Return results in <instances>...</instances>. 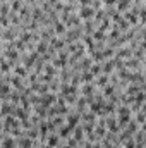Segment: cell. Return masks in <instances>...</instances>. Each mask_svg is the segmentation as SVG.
<instances>
[{"instance_id":"1","label":"cell","mask_w":146,"mask_h":148,"mask_svg":"<svg viewBox=\"0 0 146 148\" xmlns=\"http://www.w3.org/2000/svg\"><path fill=\"white\" fill-rule=\"evenodd\" d=\"M93 16H95V9H93L91 5H83V7L79 9V16H77V17L88 21V19H91Z\"/></svg>"},{"instance_id":"2","label":"cell","mask_w":146,"mask_h":148,"mask_svg":"<svg viewBox=\"0 0 146 148\" xmlns=\"http://www.w3.org/2000/svg\"><path fill=\"white\" fill-rule=\"evenodd\" d=\"M71 131H72V127L71 126H60L59 127V138H69V134H71Z\"/></svg>"},{"instance_id":"3","label":"cell","mask_w":146,"mask_h":148,"mask_svg":"<svg viewBox=\"0 0 146 148\" xmlns=\"http://www.w3.org/2000/svg\"><path fill=\"white\" fill-rule=\"evenodd\" d=\"M59 134H50L48 138H46V147H50V148H55L57 145H59Z\"/></svg>"},{"instance_id":"4","label":"cell","mask_w":146,"mask_h":148,"mask_svg":"<svg viewBox=\"0 0 146 148\" xmlns=\"http://www.w3.org/2000/svg\"><path fill=\"white\" fill-rule=\"evenodd\" d=\"M9 95H10V86H9V84H2V83H0V98L7 100V98H9Z\"/></svg>"},{"instance_id":"5","label":"cell","mask_w":146,"mask_h":148,"mask_svg":"<svg viewBox=\"0 0 146 148\" xmlns=\"http://www.w3.org/2000/svg\"><path fill=\"white\" fill-rule=\"evenodd\" d=\"M79 122V114L77 112H74V114H69V117H67V126H71V127H76V124Z\"/></svg>"},{"instance_id":"6","label":"cell","mask_w":146,"mask_h":148,"mask_svg":"<svg viewBox=\"0 0 146 148\" xmlns=\"http://www.w3.org/2000/svg\"><path fill=\"white\" fill-rule=\"evenodd\" d=\"M41 100H43V107L46 109V107H50V105H53V103H55L57 97H55V95H46V97H43Z\"/></svg>"},{"instance_id":"7","label":"cell","mask_w":146,"mask_h":148,"mask_svg":"<svg viewBox=\"0 0 146 148\" xmlns=\"http://www.w3.org/2000/svg\"><path fill=\"white\" fill-rule=\"evenodd\" d=\"M53 28H55V33L60 35V36L65 33V24H64L62 21H55V26H53Z\"/></svg>"},{"instance_id":"8","label":"cell","mask_w":146,"mask_h":148,"mask_svg":"<svg viewBox=\"0 0 146 148\" xmlns=\"http://www.w3.org/2000/svg\"><path fill=\"white\" fill-rule=\"evenodd\" d=\"M105 84H108V74L96 76V86H105Z\"/></svg>"},{"instance_id":"9","label":"cell","mask_w":146,"mask_h":148,"mask_svg":"<svg viewBox=\"0 0 146 148\" xmlns=\"http://www.w3.org/2000/svg\"><path fill=\"white\" fill-rule=\"evenodd\" d=\"M14 115H16V119H19V121H28V112L24 110V109L14 110Z\"/></svg>"},{"instance_id":"10","label":"cell","mask_w":146,"mask_h":148,"mask_svg":"<svg viewBox=\"0 0 146 148\" xmlns=\"http://www.w3.org/2000/svg\"><path fill=\"white\" fill-rule=\"evenodd\" d=\"M81 91H83V95H84V97H89V95H93V93H95V90H93V86H91L89 83H86V84L83 86V90H81Z\"/></svg>"},{"instance_id":"11","label":"cell","mask_w":146,"mask_h":148,"mask_svg":"<svg viewBox=\"0 0 146 148\" xmlns=\"http://www.w3.org/2000/svg\"><path fill=\"white\" fill-rule=\"evenodd\" d=\"M72 133H74V140H83V136H84V131H83V127H72Z\"/></svg>"},{"instance_id":"12","label":"cell","mask_w":146,"mask_h":148,"mask_svg":"<svg viewBox=\"0 0 146 148\" xmlns=\"http://www.w3.org/2000/svg\"><path fill=\"white\" fill-rule=\"evenodd\" d=\"M48 131H50V126H48V122H43V124L40 126V134H41V138H45V136L48 134Z\"/></svg>"},{"instance_id":"13","label":"cell","mask_w":146,"mask_h":148,"mask_svg":"<svg viewBox=\"0 0 146 148\" xmlns=\"http://www.w3.org/2000/svg\"><path fill=\"white\" fill-rule=\"evenodd\" d=\"M0 71H2V73H9V71H10V64H9L5 59H0Z\"/></svg>"},{"instance_id":"14","label":"cell","mask_w":146,"mask_h":148,"mask_svg":"<svg viewBox=\"0 0 146 148\" xmlns=\"http://www.w3.org/2000/svg\"><path fill=\"white\" fill-rule=\"evenodd\" d=\"M2 148H16V145H14V138H3Z\"/></svg>"},{"instance_id":"15","label":"cell","mask_w":146,"mask_h":148,"mask_svg":"<svg viewBox=\"0 0 146 148\" xmlns=\"http://www.w3.org/2000/svg\"><path fill=\"white\" fill-rule=\"evenodd\" d=\"M115 93V90H113V84H107L105 88H103V97H112Z\"/></svg>"},{"instance_id":"16","label":"cell","mask_w":146,"mask_h":148,"mask_svg":"<svg viewBox=\"0 0 146 148\" xmlns=\"http://www.w3.org/2000/svg\"><path fill=\"white\" fill-rule=\"evenodd\" d=\"M79 35H81V29H77V31L72 29V31L65 36V40H67V41H72V40H76V38H79Z\"/></svg>"},{"instance_id":"17","label":"cell","mask_w":146,"mask_h":148,"mask_svg":"<svg viewBox=\"0 0 146 148\" xmlns=\"http://www.w3.org/2000/svg\"><path fill=\"white\" fill-rule=\"evenodd\" d=\"M14 73H16V76H19V77H24L26 76V67L24 66H17L14 69Z\"/></svg>"},{"instance_id":"18","label":"cell","mask_w":146,"mask_h":148,"mask_svg":"<svg viewBox=\"0 0 146 148\" xmlns=\"http://www.w3.org/2000/svg\"><path fill=\"white\" fill-rule=\"evenodd\" d=\"M19 143H21V148H31V147H33V141H31V138H23Z\"/></svg>"},{"instance_id":"19","label":"cell","mask_w":146,"mask_h":148,"mask_svg":"<svg viewBox=\"0 0 146 148\" xmlns=\"http://www.w3.org/2000/svg\"><path fill=\"white\" fill-rule=\"evenodd\" d=\"M136 124H139V126H143V122H145V112L139 110L138 114H136V121H134Z\"/></svg>"},{"instance_id":"20","label":"cell","mask_w":146,"mask_h":148,"mask_svg":"<svg viewBox=\"0 0 146 148\" xmlns=\"http://www.w3.org/2000/svg\"><path fill=\"white\" fill-rule=\"evenodd\" d=\"M93 79H95V76L89 73V71H86V73L81 76V81H84V83H89V81H93Z\"/></svg>"},{"instance_id":"21","label":"cell","mask_w":146,"mask_h":148,"mask_svg":"<svg viewBox=\"0 0 146 148\" xmlns=\"http://www.w3.org/2000/svg\"><path fill=\"white\" fill-rule=\"evenodd\" d=\"M95 119H96V117H95L93 112H86L84 117H83V121H86V122H95Z\"/></svg>"},{"instance_id":"22","label":"cell","mask_w":146,"mask_h":148,"mask_svg":"<svg viewBox=\"0 0 146 148\" xmlns=\"http://www.w3.org/2000/svg\"><path fill=\"white\" fill-rule=\"evenodd\" d=\"M93 40H96V41H102V40H105V35H103V31L96 29V31L93 33Z\"/></svg>"},{"instance_id":"23","label":"cell","mask_w":146,"mask_h":148,"mask_svg":"<svg viewBox=\"0 0 146 148\" xmlns=\"http://www.w3.org/2000/svg\"><path fill=\"white\" fill-rule=\"evenodd\" d=\"M91 67V60L89 59H83V62L79 64V69H89Z\"/></svg>"},{"instance_id":"24","label":"cell","mask_w":146,"mask_h":148,"mask_svg":"<svg viewBox=\"0 0 146 148\" xmlns=\"http://www.w3.org/2000/svg\"><path fill=\"white\" fill-rule=\"evenodd\" d=\"M45 52H46V43H45V41H41V43H38L36 53L40 55V53H45Z\"/></svg>"},{"instance_id":"25","label":"cell","mask_w":146,"mask_h":148,"mask_svg":"<svg viewBox=\"0 0 146 148\" xmlns=\"http://www.w3.org/2000/svg\"><path fill=\"white\" fill-rule=\"evenodd\" d=\"M10 24V21H9V17L7 16H0V26H3V28H7Z\"/></svg>"},{"instance_id":"26","label":"cell","mask_w":146,"mask_h":148,"mask_svg":"<svg viewBox=\"0 0 146 148\" xmlns=\"http://www.w3.org/2000/svg\"><path fill=\"white\" fill-rule=\"evenodd\" d=\"M10 9H12L14 12H16V10H21V0H14V2H12V7H10Z\"/></svg>"},{"instance_id":"27","label":"cell","mask_w":146,"mask_h":148,"mask_svg":"<svg viewBox=\"0 0 146 148\" xmlns=\"http://www.w3.org/2000/svg\"><path fill=\"white\" fill-rule=\"evenodd\" d=\"M126 148H136V140L134 138H129L126 141Z\"/></svg>"},{"instance_id":"28","label":"cell","mask_w":146,"mask_h":148,"mask_svg":"<svg viewBox=\"0 0 146 148\" xmlns=\"http://www.w3.org/2000/svg\"><path fill=\"white\" fill-rule=\"evenodd\" d=\"M0 14H2V16H7V14H9V3H3V5L0 7Z\"/></svg>"},{"instance_id":"29","label":"cell","mask_w":146,"mask_h":148,"mask_svg":"<svg viewBox=\"0 0 146 148\" xmlns=\"http://www.w3.org/2000/svg\"><path fill=\"white\" fill-rule=\"evenodd\" d=\"M0 81H2V73H0Z\"/></svg>"}]
</instances>
